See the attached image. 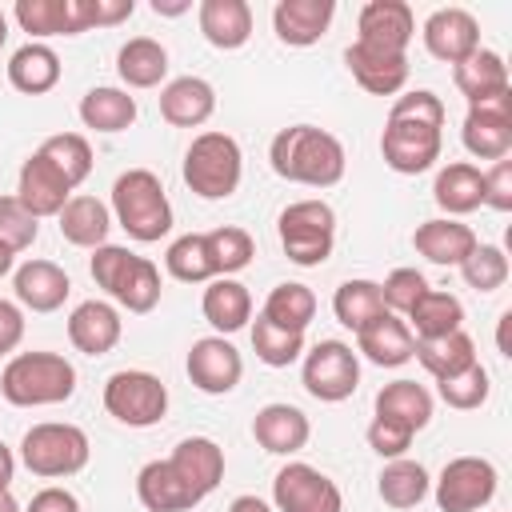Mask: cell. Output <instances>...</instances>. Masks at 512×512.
Returning <instances> with one entry per match:
<instances>
[{"label": "cell", "instance_id": "17", "mask_svg": "<svg viewBox=\"0 0 512 512\" xmlns=\"http://www.w3.org/2000/svg\"><path fill=\"white\" fill-rule=\"evenodd\" d=\"M12 16L28 36H36V44L44 36H80L92 28L88 0H16Z\"/></svg>", "mask_w": 512, "mask_h": 512}, {"label": "cell", "instance_id": "22", "mask_svg": "<svg viewBox=\"0 0 512 512\" xmlns=\"http://www.w3.org/2000/svg\"><path fill=\"white\" fill-rule=\"evenodd\" d=\"M476 244H480L476 232H472L468 224L452 220V216L424 220V224H416V232H412V248H416L428 264H440V268H460V264L472 256Z\"/></svg>", "mask_w": 512, "mask_h": 512}, {"label": "cell", "instance_id": "62", "mask_svg": "<svg viewBox=\"0 0 512 512\" xmlns=\"http://www.w3.org/2000/svg\"><path fill=\"white\" fill-rule=\"evenodd\" d=\"M4 40H8V16L0 12V48H4Z\"/></svg>", "mask_w": 512, "mask_h": 512}, {"label": "cell", "instance_id": "11", "mask_svg": "<svg viewBox=\"0 0 512 512\" xmlns=\"http://www.w3.org/2000/svg\"><path fill=\"white\" fill-rule=\"evenodd\" d=\"M500 484V472L484 456H456L440 468L436 480V504L440 512H480L492 504Z\"/></svg>", "mask_w": 512, "mask_h": 512}, {"label": "cell", "instance_id": "50", "mask_svg": "<svg viewBox=\"0 0 512 512\" xmlns=\"http://www.w3.org/2000/svg\"><path fill=\"white\" fill-rule=\"evenodd\" d=\"M428 292V280L416 272V268H392L380 284V296H384V308L396 312V316H408V308Z\"/></svg>", "mask_w": 512, "mask_h": 512}, {"label": "cell", "instance_id": "60", "mask_svg": "<svg viewBox=\"0 0 512 512\" xmlns=\"http://www.w3.org/2000/svg\"><path fill=\"white\" fill-rule=\"evenodd\" d=\"M12 264H16V252H12L8 244H0V276H8V272H12Z\"/></svg>", "mask_w": 512, "mask_h": 512}, {"label": "cell", "instance_id": "24", "mask_svg": "<svg viewBox=\"0 0 512 512\" xmlns=\"http://www.w3.org/2000/svg\"><path fill=\"white\" fill-rule=\"evenodd\" d=\"M136 496L148 512H188L196 508L204 496L164 460H148L140 472H136Z\"/></svg>", "mask_w": 512, "mask_h": 512}, {"label": "cell", "instance_id": "5", "mask_svg": "<svg viewBox=\"0 0 512 512\" xmlns=\"http://www.w3.org/2000/svg\"><path fill=\"white\" fill-rule=\"evenodd\" d=\"M92 280L128 312L144 316L160 304V268L148 256H136L120 244L92 248Z\"/></svg>", "mask_w": 512, "mask_h": 512}, {"label": "cell", "instance_id": "19", "mask_svg": "<svg viewBox=\"0 0 512 512\" xmlns=\"http://www.w3.org/2000/svg\"><path fill=\"white\" fill-rule=\"evenodd\" d=\"M72 184L40 156V152H32L24 164H20V176H16V200L36 216V220H44V216H60V208L72 200Z\"/></svg>", "mask_w": 512, "mask_h": 512}, {"label": "cell", "instance_id": "31", "mask_svg": "<svg viewBox=\"0 0 512 512\" xmlns=\"http://www.w3.org/2000/svg\"><path fill=\"white\" fill-rule=\"evenodd\" d=\"M452 80H456V88H460V96L468 104H480V100L512 88L508 84V64L492 48H476L472 56H464L460 64H452Z\"/></svg>", "mask_w": 512, "mask_h": 512}, {"label": "cell", "instance_id": "1", "mask_svg": "<svg viewBox=\"0 0 512 512\" xmlns=\"http://www.w3.org/2000/svg\"><path fill=\"white\" fill-rule=\"evenodd\" d=\"M444 148V100L428 88H412L392 100L380 156L400 176H420L440 160Z\"/></svg>", "mask_w": 512, "mask_h": 512}, {"label": "cell", "instance_id": "54", "mask_svg": "<svg viewBox=\"0 0 512 512\" xmlns=\"http://www.w3.org/2000/svg\"><path fill=\"white\" fill-rule=\"evenodd\" d=\"M24 512H80V500H76L68 488L48 484V488H40V492L28 500V508H24Z\"/></svg>", "mask_w": 512, "mask_h": 512}, {"label": "cell", "instance_id": "13", "mask_svg": "<svg viewBox=\"0 0 512 512\" xmlns=\"http://www.w3.org/2000/svg\"><path fill=\"white\" fill-rule=\"evenodd\" d=\"M460 140L476 160H504L512 148V88L480 104H468Z\"/></svg>", "mask_w": 512, "mask_h": 512}, {"label": "cell", "instance_id": "28", "mask_svg": "<svg viewBox=\"0 0 512 512\" xmlns=\"http://www.w3.org/2000/svg\"><path fill=\"white\" fill-rule=\"evenodd\" d=\"M196 20H200L204 40L220 52L244 48L252 36V8L244 0H200Z\"/></svg>", "mask_w": 512, "mask_h": 512}, {"label": "cell", "instance_id": "26", "mask_svg": "<svg viewBox=\"0 0 512 512\" xmlns=\"http://www.w3.org/2000/svg\"><path fill=\"white\" fill-rule=\"evenodd\" d=\"M252 436L272 456H296L308 444L312 424H308V416L296 404H264L252 416Z\"/></svg>", "mask_w": 512, "mask_h": 512}, {"label": "cell", "instance_id": "40", "mask_svg": "<svg viewBox=\"0 0 512 512\" xmlns=\"http://www.w3.org/2000/svg\"><path fill=\"white\" fill-rule=\"evenodd\" d=\"M428 468L420 464V460H408V456H400V460H388L384 468H380V476H376V492H380V500L388 504V508H416L424 496H428Z\"/></svg>", "mask_w": 512, "mask_h": 512}, {"label": "cell", "instance_id": "47", "mask_svg": "<svg viewBox=\"0 0 512 512\" xmlns=\"http://www.w3.org/2000/svg\"><path fill=\"white\" fill-rule=\"evenodd\" d=\"M488 368L476 360V364H468L464 372H456V376H448V380H436V392H440V400L448 404V408H456V412H472V408H480L484 400H488Z\"/></svg>", "mask_w": 512, "mask_h": 512}, {"label": "cell", "instance_id": "6", "mask_svg": "<svg viewBox=\"0 0 512 512\" xmlns=\"http://www.w3.org/2000/svg\"><path fill=\"white\" fill-rule=\"evenodd\" d=\"M244 152L228 132H200L184 152V184L200 200H228L240 188Z\"/></svg>", "mask_w": 512, "mask_h": 512}, {"label": "cell", "instance_id": "45", "mask_svg": "<svg viewBox=\"0 0 512 512\" xmlns=\"http://www.w3.org/2000/svg\"><path fill=\"white\" fill-rule=\"evenodd\" d=\"M252 352L268 368H288V364H296L304 356V332H288V328L272 324L268 316H256V324H252Z\"/></svg>", "mask_w": 512, "mask_h": 512}, {"label": "cell", "instance_id": "30", "mask_svg": "<svg viewBox=\"0 0 512 512\" xmlns=\"http://www.w3.org/2000/svg\"><path fill=\"white\" fill-rule=\"evenodd\" d=\"M432 200L456 220V216H468L484 204V172L468 160H452L436 172V184H432Z\"/></svg>", "mask_w": 512, "mask_h": 512}, {"label": "cell", "instance_id": "33", "mask_svg": "<svg viewBox=\"0 0 512 512\" xmlns=\"http://www.w3.org/2000/svg\"><path fill=\"white\" fill-rule=\"evenodd\" d=\"M8 84L24 96H44L60 84V56L48 44L28 40L8 56Z\"/></svg>", "mask_w": 512, "mask_h": 512}, {"label": "cell", "instance_id": "37", "mask_svg": "<svg viewBox=\"0 0 512 512\" xmlns=\"http://www.w3.org/2000/svg\"><path fill=\"white\" fill-rule=\"evenodd\" d=\"M404 324L412 328L416 340H436V336H448V332H460V328H464V304H460L452 292L428 288V292L408 308Z\"/></svg>", "mask_w": 512, "mask_h": 512}, {"label": "cell", "instance_id": "20", "mask_svg": "<svg viewBox=\"0 0 512 512\" xmlns=\"http://www.w3.org/2000/svg\"><path fill=\"white\" fill-rule=\"evenodd\" d=\"M120 336H124V320H120L116 304H108V300H84L68 316V340L84 356L112 352L120 344Z\"/></svg>", "mask_w": 512, "mask_h": 512}, {"label": "cell", "instance_id": "34", "mask_svg": "<svg viewBox=\"0 0 512 512\" xmlns=\"http://www.w3.org/2000/svg\"><path fill=\"white\" fill-rule=\"evenodd\" d=\"M376 416H384L416 436L432 420V392L416 380H392L376 392Z\"/></svg>", "mask_w": 512, "mask_h": 512}, {"label": "cell", "instance_id": "7", "mask_svg": "<svg viewBox=\"0 0 512 512\" xmlns=\"http://www.w3.org/2000/svg\"><path fill=\"white\" fill-rule=\"evenodd\" d=\"M92 456V444H88V432L76 428V424H64V420H44V424H32L20 440V460L32 476L40 480H64V476H76Z\"/></svg>", "mask_w": 512, "mask_h": 512}, {"label": "cell", "instance_id": "36", "mask_svg": "<svg viewBox=\"0 0 512 512\" xmlns=\"http://www.w3.org/2000/svg\"><path fill=\"white\" fill-rule=\"evenodd\" d=\"M80 120H84V128L104 132V136L124 132L136 120V96H128V88H112V84L88 88L80 96Z\"/></svg>", "mask_w": 512, "mask_h": 512}, {"label": "cell", "instance_id": "51", "mask_svg": "<svg viewBox=\"0 0 512 512\" xmlns=\"http://www.w3.org/2000/svg\"><path fill=\"white\" fill-rule=\"evenodd\" d=\"M408 444H412V432H408V428H400V424H392V420H384V416H372V424H368V448H372L376 456L400 460V456L408 452Z\"/></svg>", "mask_w": 512, "mask_h": 512}, {"label": "cell", "instance_id": "14", "mask_svg": "<svg viewBox=\"0 0 512 512\" xmlns=\"http://www.w3.org/2000/svg\"><path fill=\"white\" fill-rule=\"evenodd\" d=\"M184 368H188V380L204 396H228L240 384V376H244V360H240V352L224 336H200L188 348Z\"/></svg>", "mask_w": 512, "mask_h": 512}, {"label": "cell", "instance_id": "57", "mask_svg": "<svg viewBox=\"0 0 512 512\" xmlns=\"http://www.w3.org/2000/svg\"><path fill=\"white\" fill-rule=\"evenodd\" d=\"M228 512H272V504L260 500V496H236V500L228 504Z\"/></svg>", "mask_w": 512, "mask_h": 512}, {"label": "cell", "instance_id": "18", "mask_svg": "<svg viewBox=\"0 0 512 512\" xmlns=\"http://www.w3.org/2000/svg\"><path fill=\"white\" fill-rule=\"evenodd\" d=\"M344 64L352 80L372 96H396L408 84V52H380V48L352 40L344 52Z\"/></svg>", "mask_w": 512, "mask_h": 512}, {"label": "cell", "instance_id": "46", "mask_svg": "<svg viewBox=\"0 0 512 512\" xmlns=\"http://www.w3.org/2000/svg\"><path fill=\"white\" fill-rule=\"evenodd\" d=\"M204 240H208V256H212L216 276H236V272L248 268L252 256H256L252 236H248L244 228H236V224L212 228V232H204Z\"/></svg>", "mask_w": 512, "mask_h": 512}, {"label": "cell", "instance_id": "23", "mask_svg": "<svg viewBox=\"0 0 512 512\" xmlns=\"http://www.w3.org/2000/svg\"><path fill=\"white\" fill-rule=\"evenodd\" d=\"M412 348H416V336L412 328L404 324V316L396 312H380L372 324H364L356 332V352L376 364V368H400L412 360Z\"/></svg>", "mask_w": 512, "mask_h": 512}, {"label": "cell", "instance_id": "2", "mask_svg": "<svg viewBox=\"0 0 512 512\" xmlns=\"http://www.w3.org/2000/svg\"><path fill=\"white\" fill-rule=\"evenodd\" d=\"M268 160L280 180L308 184V188H332L344 180V168H348L344 144L316 124L280 128L268 144Z\"/></svg>", "mask_w": 512, "mask_h": 512}, {"label": "cell", "instance_id": "25", "mask_svg": "<svg viewBox=\"0 0 512 512\" xmlns=\"http://www.w3.org/2000/svg\"><path fill=\"white\" fill-rule=\"evenodd\" d=\"M12 292L32 312H56V308H64L72 280L56 260H24L12 272Z\"/></svg>", "mask_w": 512, "mask_h": 512}, {"label": "cell", "instance_id": "52", "mask_svg": "<svg viewBox=\"0 0 512 512\" xmlns=\"http://www.w3.org/2000/svg\"><path fill=\"white\" fill-rule=\"evenodd\" d=\"M484 204L496 212H512V160H496L484 172Z\"/></svg>", "mask_w": 512, "mask_h": 512}, {"label": "cell", "instance_id": "16", "mask_svg": "<svg viewBox=\"0 0 512 512\" xmlns=\"http://www.w3.org/2000/svg\"><path fill=\"white\" fill-rule=\"evenodd\" d=\"M420 36H424V48L444 64H460L480 48V24L468 8H436L424 20Z\"/></svg>", "mask_w": 512, "mask_h": 512}, {"label": "cell", "instance_id": "38", "mask_svg": "<svg viewBox=\"0 0 512 512\" xmlns=\"http://www.w3.org/2000/svg\"><path fill=\"white\" fill-rule=\"evenodd\" d=\"M116 72L128 88H156L168 76V48L152 36H132L116 52Z\"/></svg>", "mask_w": 512, "mask_h": 512}, {"label": "cell", "instance_id": "49", "mask_svg": "<svg viewBox=\"0 0 512 512\" xmlns=\"http://www.w3.org/2000/svg\"><path fill=\"white\" fill-rule=\"evenodd\" d=\"M40 236V220L16 200V196H0V244H8L12 252L32 248Z\"/></svg>", "mask_w": 512, "mask_h": 512}, {"label": "cell", "instance_id": "29", "mask_svg": "<svg viewBox=\"0 0 512 512\" xmlns=\"http://www.w3.org/2000/svg\"><path fill=\"white\" fill-rule=\"evenodd\" d=\"M168 464H172L200 496L216 492V484L224 480V448H220L212 436H184V440L172 448Z\"/></svg>", "mask_w": 512, "mask_h": 512}, {"label": "cell", "instance_id": "9", "mask_svg": "<svg viewBox=\"0 0 512 512\" xmlns=\"http://www.w3.org/2000/svg\"><path fill=\"white\" fill-rule=\"evenodd\" d=\"M104 408L128 428H152L168 412V388L144 368H120L104 380Z\"/></svg>", "mask_w": 512, "mask_h": 512}, {"label": "cell", "instance_id": "56", "mask_svg": "<svg viewBox=\"0 0 512 512\" xmlns=\"http://www.w3.org/2000/svg\"><path fill=\"white\" fill-rule=\"evenodd\" d=\"M12 476H16V456H12V448L0 440V492H8Z\"/></svg>", "mask_w": 512, "mask_h": 512}, {"label": "cell", "instance_id": "44", "mask_svg": "<svg viewBox=\"0 0 512 512\" xmlns=\"http://www.w3.org/2000/svg\"><path fill=\"white\" fill-rule=\"evenodd\" d=\"M36 152H40L72 188H80V184L88 180V172H92V144H88L80 132H56V136H48Z\"/></svg>", "mask_w": 512, "mask_h": 512}, {"label": "cell", "instance_id": "39", "mask_svg": "<svg viewBox=\"0 0 512 512\" xmlns=\"http://www.w3.org/2000/svg\"><path fill=\"white\" fill-rule=\"evenodd\" d=\"M412 356L420 360V368H424L432 380H448V376L464 372L468 364H476V344H472V336L460 328V332H448V336H436V340H416Z\"/></svg>", "mask_w": 512, "mask_h": 512}, {"label": "cell", "instance_id": "59", "mask_svg": "<svg viewBox=\"0 0 512 512\" xmlns=\"http://www.w3.org/2000/svg\"><path fill=\"white\" fill-rule=\"evenodd\" d=\"M508 320H512V312H504V316H500V332H496V344H500V352H504V356L512 352V348H508Z\"/></svg>", "mask_w": 512, "mask_h": 512}, {"label": "cell", "instance_id": "53", "mask_svg": "<svg viewBox=\"0 0 512 512\" xmlns=\"http://www.w3.org/2000/svg\"><path fill=\"white\" fill-rule=\"evenodd\" d=\"M24 340V312L12 300H0V356H12Z\"/></svg>", "mask_w": 512, "mask_h": 512}, {"label": "cell", "instance_id": "4", "mask_svg": "<svg viewBox=\"0 0 512 512\" xmlns=\"http://www.w3.org/2000/svg\"><path fill=\"white\" fill-rule=\"evenodd\" d=\"M112 216L140 244H152V240L168 236V228H172V204H168V192H164L160 176L148 172V168L120 172L116 184H112Z\"/></svg>", "mask_w": 512, "mask_h": 512}, {"label": "cell", "instance_id": "41", "mask_svg": "<svg viewBox=\"0 0 512 512\" xmlns=\"http://www.w3.org/2000/svg\"><path fill=\"white\" fill-rule=\"evenodd\" d=\"M260 316H268L272 324H280V328H288V332H304V328L312 324V316H316V292H312L308 284L284 280V284H276V288L268 292Z\"/></svg>", "mask_w": 512, "mask_h": 512}, {"label": "cell", "instance_id": "15", "mask_svg": "<svg viewBox=\"0 0 512 512\" xmlns=\"http://www.w3.org/2000/svg\"><path fill=\"white\" fill-rule=\"evenodd\" d=\"M416 36V16L404 0H368L356 16V44L380 52H408Z\"/></svg>", "mask_w": 512, "mask_h": 512}, {"label": "cell", "instance_id": "42", "mask_svg": "<svg viewBox=\"0 0 512 512\" xmlns=\"http://www.w3.org/2000/svg\"><path fill=\"white\" fill-rule=\"evenodd\" d=\"M164 268L172 280L180 284H208L216 280V268H212V256H208V240L204 232H184L168 244L164 252Z\"/></svg>", "mask_w": 512, "mask_h": 512}, {"label": "cell", "instance_id": "32", "mask_svg": "<svg viewBox=\"0 0 512 512\" xmlns=\"http://www.w3.org/2000/svg\"><path fill=\"white\" fill-rule=\"evenodd\" d=\"M200 308H204V320H208L220 336H232V332H240V328L252 320V296H248V288H244L236 276H216V280H208Z\"/></svg>", "mask_w": 512, "mask_h": 512}, {"label": "cell", "instance_id": "48", "mask_svg": "<svg viewBox=\"0 0 512 512\" xmlns=\"http://www.w3.org/2000/svg\"><path fill=\"white\" fill-rule=\"evenodd\" d=\"M460 276H464V284L476 288V292H496V288H504V280H508V256H504V248H496V244H476L472 256L460 264Z\"/></svg>", "mask_w": 512, "mask_h": 512}, {"label": "cell", "instance_id": "10", "mask_svg": "<svg viewBox=\"0 0 512 512\" xmlns=\"http://www.w3.org/2000/svg\"><path fill=\"white\" fill-rule=\"evenodd\" d=\"M300 380L312 400L320 404H340L360 388V356L344 340H320L304 352Z\"/></svg>", "mask_w": 512, "mask_h": 512}, {"label": "cell", "instance_id": "27", "mask_svg": "<svg viewBox=\"0 0 512 512\" xmlns=\"http://www.w3.org/2000/svg\"><path fill=\"white\" fill-rule=\"evenodd\" d=\"M216 112V88L204 76H176L160 88V116L172 128H200Z\"/></svg>", "mask_w": 512, "mask_h": 512}, {"label": "cell", "instance_id": "43", "mask_svg": "<svg viewBox=\"0 0 512 512\" xmlns=\"http://www.w3.org/2000/svg\"><path fill=\"white\" fill-rule=\"evenodd\" d=\"M332 312H336V320L344 328L360 332L364 324H372L388 308H384V296H380V284L376 280H344L336 288V296H332Z\"/></svg>", "mask_w": 512, "mask_h": 512}, {"label": "cell", "instance_id": "35", "mask_svg": "<svg viewBox=\"0 0 512 512\" xmlns=\"http://www.w3.org/2000/svg\"><path fill=\"white\" fill-rule=\"evenodd\" d=\"M60 236L76 248H100L108 244V232H112V208L100 204L96 196H72L64 208H60Z\"/></svg>", "mask_w": 512, "mask_h": 512}, {"label": "cell", "instance_id": "61", "mask_svg": "<svg viewBox=\"0 0 512 512\" xmlns=\"http://www.w3.org/2000/svg\"><path fill=\"white\" fill-rule=\"evenodd\" d=\"M0 512H24V508L16 504V496H12V492H0Z\"/></svg>", "mask_w": 512, "mask_h": 512}, {"label": "cell", "instance_id": "21", "mask_svg": "<svg viewBox=\"0 0 512 512\" xmlns=\"http://www.w3.org/2000/svg\"><path fill=\"white\" fill-rule=\"evenodd\" d=\"M336 16V0H276L272 8V28L280 44L288 48H312L328 32Z\"/></svg>", "mask_w": 512, "mask_h": 512}, {"label": "cell", "instance_id": "12", "mask_svg": "<svg viewBox=\"0 0 512 512\" xmlns=\"http://www.w3.org/2000/svg\"><path fill=\"white\" fill-rule=\"evenodd\" d=\"M272 500H276V512H344V496L336 480H328L320 468L304 460H292L276 472Z\"/></svg>", "mask_w": 512, "mask_h": 512}, {"label": "cell", "instance_id": "3", "mask_svg": "<svg viewBox=\"0 0 512 512\" xmlns=\"http://www.w3.org/2000/svg\"><path fill=\"white\" fill-rule=\"evenodd\" d=\"M76 392V368L60 352H16L0 372V396L16 408L64 404Z\"/></svg>", "mask_w": 512, "mask_h": 512}, {"label": "cell", "instance_id": "8", "mask_svg": "<svg viewBox=\"0 0 512 512\" xmlns=\"http://www.w3.org/2000/svg\"><path fill=\"white\" fill-rule=\"evenodd\" d=\"M280 248L300 268H320L336 244V212L324 200H292L280 220Z\"/></svg>", "mask_w": 512, "mask_h": 512}, {"label": "cell", "instance_id": "55", "mask_svg": "<svg viewBox=\"0 0 512 512\" xmlns=\"http://www.w3.org/2000/svg\"><path fill=\"white\" fill-rule=\"evenodd\" d=\"M136 12L132 0H88V16H92V28H112L120 20H128Z\"/></svg>", "mask_w": 512, "mask_h": 512}, {"label": "cell", "instance_id": "58", "mask_svg": "<svg viewBox=\"0 0 512 512\" xmlns=\"http://www.w3.org/2000/svg\"><path fill=\"white\" fill-rule=\"evenodd\" d=\"M192 4L188 0H152V12L156 16H180V12H188Z\"/></svg>", "mask_w": 512, "mask_h": 512}]
</instances>
